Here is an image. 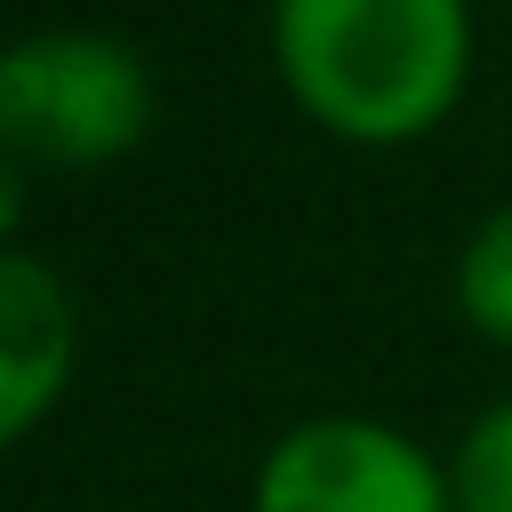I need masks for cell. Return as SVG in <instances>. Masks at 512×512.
I'll use <instances>...</instances> for the list:
<instances>
[{
    "instance_id": "cell-1",
    "label": "cell",
    "mask_w": 512,
    "mask_h": 512,
    "mask_svg": "<svg viewBox=\"0 0 512 512\" xmlns=\"http://www.w3.org/2000/svg\"><path fill=\"white\" fill-rule=\"evenodd\" d=\"M272 48L320 128L408 144L456 104L472 24L464 0H280Z\"/></svg>"
},
{
    "instance_id": "cell-2",
    "label": "cell",
    "mask_w": 512,
    "mask_h": 512,
    "mask_svg": "<svg viewBox=\"0 0 512 512\" xmlns=\"http://www.w3.org/2000/svg\"><path fill=\"white\" fill-rule=\"evenodd\" d=\"M152 128L144 64L104 32H40L0 56V152L40 168L120 160Z\"/></svg>"
},
{
    "instance_id": "cell-3",
    "label": "cell",
    "mask_w": 512,
    "mask_h": 512,
    "mask_svg": "<svg viewBox=\"0 0 512 512\" xmlns=\"http://www.w3.org/2000/svg\"><path fill=\"white\" fill-rule=\"evenodd\" d=\"M256 512H448V480L416 440L368 416H320L264 456Z\"/></svg>"
},
{
    "instance_id": "cell-4",
    "label": "cell",
    "mask_w": 512,
    "mask_h": 512,
    "mask_svg": "<svg viewBox=\"0 0 512 512\" xmlns=\"http://www.w3.org/2000/svg\"><path fill=\"white\" fill-rule=\"evenodd\" d=\"M72 376V296L48 264L0 248V448L32 432Z\"/></svg>"
},
{
    "instance_id": "cell-5",
    "label": "cell",
    "mask_w": 512,
    "mask_h": 512,
    "mask_svg": "<svg viewBox=\"0 0 512 512\" xmlns=\"http://www.w3.org/2000/svg\"><path fill=\"white\" fill-rule=\"evenodd\" d=\"M456 296H464V320L496 344H512V200L464 240V264H456Z\"/></svg>"
},
{
    "instance_id": "cell-6",
    "label": "cell",
    "mask_w": 512,
    "mask_h": 512,
    "mask_svg": "<svg viewBox=\"0 0 512 512\" xmlns=\"http://www.w3.org/2000/svg\"><path fill=\"white\" fill-rule=\"evenodd\" d=\"M456 512H512V400L488 408L456 448Z\"/></svg>"
},
{
    "instance_id": "cell-7",
    "label": "cell",
    "mask_w": 512,
    "mask_h": 512,
    "mask_svg": "<svg viewBox=\"0 0 512 512\" xmlns=\"http://www.w3.org/2000/svg\"><path fill=\"white\" fill-rule=\"evenodd\" d=\"M16 216H24V184H16V152H0V248H8Z\"/></svg>"
}]
</instances>
